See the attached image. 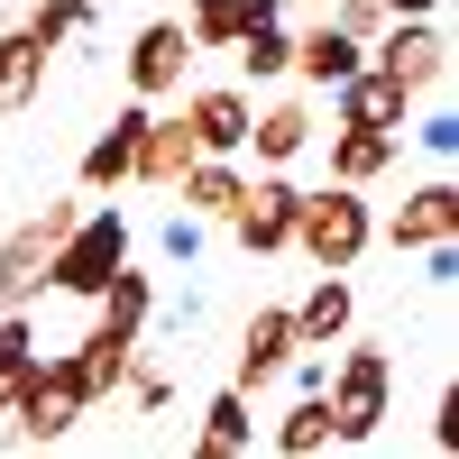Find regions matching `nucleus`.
I'll return each instance as SVG.
<instances>
[{
	"label": "nucleus",
	"instance_id": "4468645a",
	"mask_svg": "<svg viewBox=\"0 0 459 459\" xmlns=\"http://www.w3.org/2000/svg\"><path fill=\"white\" fill-rule=\"evenodd\" d=\"M47 230H37V221H19L10 230V239H0V313H28V303H37V285H47Z\"/></svg>",
	"mask_w": 459,
	"mask_h": 459
},
{
	"label": "nucleus",
	"instance_id": "a878e982",
	"mask_svg": "<svg viewBox=\"0 0 459 459\" xmlns=\"http://www.w3.org/2000/svg\"><path fill=\"white\" fill-rule=\"evenodd\" d=\"M28 359H37V331H28V313H0V413H10V395H19Z\"/></svg>",
	"mask_w": 459,
	"mask_h": 459
},
{
	"label": "nucleus",
	"instance_id": "cd10ccee",
	"mask_svg": "<svg viewBox=\"0 0 459 459\" xmlns=\"http://www.w3.org/2000/svg\"><path fill=\"white\" fill-rule=\"evenodd\" d=\"M413 147H423L432 166H450V157H459V120H450V110H432V120L413 129Z\"/></svg>",
	"mask_w": 459,
	"mask_h": 459
},
{
	"label": "nucleus",
	"instance_id": "20e7f679",
	"mask_svg": "<svg viewBox=\"0 0 459 459\" xmlns=\"http://www.w3.org/2000/svg\"><path fill=\"white\" fill-rule=\"evenodd\" d=\"M92 413V386H83V368L74 359H28V377H19V395H10V423L28 432V441H65L74 423Z\"/></svg>",
	"mask_w": 459,
	"mask_h": 459
},
{
	"label": "nucleus",
	"instance_id": "39448f33",
	"mask_svg": "<svg viewBox=\"0 0 459 459\" xmlns=\"http://www.w3.org/2000/svg\"><path fill=\"white\" fill-rule=\"evenodd\" d=\"M368 65L404 92H441L450 83V37H441V19H386L368 37Z\"/></svg>",
	"mask_w": 459,
	"mask_h": 459
},
{
	"label": "nucleus",
	"instance_id": "2f4dec72",
	"mask_svg": "<svg viewBox=\"0 0 459 459\" xmlns=\"http://www.w3.org/2000/svg\"><path fill=\"white\" fill-rule=\"evenodd\" d=\"M294 368V395H322V377H331V359H285Z\"/></svg>",
	"mask_w": 459,
	"mask_h": 459
},
{
	"label": "nucleus",
	"instance_id": "f03ea898",
	"mask_svg": "<svg viewBox=\"0 0 459 459\" xmlns=\"http://www.w3.org/2000/svg\"><path fill=\"white\" fill-rule=\"evenodd\" d=\"M386 395H395V359L359 340V350H340V368L322 377V404H331V441H368L386 423Z\"/></svg>",
	"mask_w": 459,
	"mask_h": 459
},
{
	"label": "nucleus",
	"instance_id": "2eb2a0df",
	"mask_svg": "<svg viewBox=\"0 0 459 459\" xmlns=\"http://www.w3.org/2000/svg\"><path fill=\"white\" fill-rule=\"evenodd\" d=\"M350 276H313V294L294 303V350H340L350 340Z\"/></svg>",
	"mask_w": 459,
	"mask_h": 459
},
{
	"label": "nucleus",
	"instance_id": "aec40b11",
	"mask_svg": "<svg viewBox=\"0 0 459 459\" xmlns=\"http://www.w3.org/2000/svg\"><path fill=\"white\" fill-rule=\"evenodd\" d=\"M37 83H47V47H37L28 28H0V120H10V110H28Z\"/></svg>",
	"mask_w": 459,
	"mask_h": 459
},
{
	"label": "nucleus",
	"instance_id": "9d476101",
	"mask_svg": "<svg viewBox=\"0 0 459 459\" xmlns=\"http://www.w3.org/2000/svg\"><path fill=\"white\" fill-rule=\"evenodd\" d=\"M450 230H459V184L432 175V184H413V194L395 203L386 239H395V248H432V239H450Z\"/></svg>",
	"mask_w": 459,
	"mask_h": 459
},
{
	"label": "nucleus",
	"instance_id": "dca6fc26",
	"mask_svg": "<svg viewBox=\"0 0 459 459\" xmlns=\"http://www.w3.org/2000/svg\"><path fill=\"white\" fill-rule=\"evenodd\" d=\"M138 129H147V101H129L92 147H83V194H120L129 184V157H138Z\"/></svg>",
	"mask_w": 459,
	"mask_h": 459
},
{
	"label": "nucleus",
	"instance_id": "473e14b6",
	"mask_svg": "<svg viewBox=\"0 0 459 459\" xmlns=\"http://www.w3.org/2000/svg\"><path fill=\"white\" fill-rule=\"evenodd\" d=\"M386 19H441V0H386Z\"/></svg>",
	"mask_w": 459,
	"mask_h": 459
},
{
	"label": "nucleus",
	"instance_id": "bb28decb",
	"mask_svg": "<svg viewBox=\"0 0 459 459\" xmlns=\"http://www.w3.org/2000/svg\"><path fill=\"white\" fill-rule=\"evenodd\" d=\"M120 386H129V404H138V413H157V404L175 395V377H166V359H129Z\"/></svg>",
	"mask_w": 459,
	"mask_h": 459
},
{
	"label": "nucleus",
	"instance_id": "ddd939ff",
	"mask_svg": "<svg viewBox=\"0 0 459 459\" xmlns=\"http://www.w3.org/2000/svg\"><path fill=\"white\" fill-rule=\"evenodd\" d=\"M285 359H294V313H257V322L239 331V368H230V386L257 395L266 377H285Z\"/></svg>",
	"mask_w": 459,
	"mask_h": 459
},
{
	"label": "nucleus",
	"instance_id": "f8f14e48",
	"mask_svg": "<svg viewBox=\"0 0 459 459\" xmlns=\"http://www.w3.org/2000/svg\"><path fill=\"white\" fill-rule=\"evenodd\" d=\"M359 65H368V47H359V37H340L331 19H313V28L294 37V65H285V74H303L313 92H331V83H350Z\"/></svg>",
	"mask_w": 459,
	"mask_h": 459
},
{
	"label": "nucleus",
	"instance_id": "a211bd4d",
	"mask_svg": "<svg viewBox=\"0 0 459 459\" xmlns=\"http://www.w3.org/2000/svg\"><path fill=\"white\" fill-rule=\"evenodd\" d=\"M386 166H395V129H331V184L368 194Z\"/></svg>",
	"mask_w": 459,
	"mask_h": 459
},
{
	"label": "nucleus",
	"instance_id": "4be33fe9",
	"mask_svg": "<svg viewBox=\"0 0 459 459\" xmlns=\"http://www.w3.org/2000/svg\"><path fill=\"white\" fill-rule=\"evenodd\" d=\"M230 56H239L257 83H276V74L294 65V28H285V19H248L239 37H230Z\"/></svg>",
	"mask_w": 459,
	"mask_h": 459
},
{
	"label": "nucleus",
	"instance_id": "412c9836",
	"mask_svg": "<svg viewBox=\"0 0 459 459\" xmlns=\"http://www.w3.org/2000/svg\"><path fill=\"white\" fill-rule=\"evenodd\" d=\"M248 450V395L239 386H221L203 404V432H194V459H239Z\"/></svg>",
	"mask_w": 459,
	"mask_h": 459
},
{
	"label": "nucleus",
	"instance_id": "6e6552de",
	"mask_svg": "<svg viewBox=\"0 0 459 459\" xmlns=\"http://www.w3.org/2000/svg\"><path fill=\"white\" fill-rule=\"evenodd\" d=\"M404 110H413V92L386 83L377 65H359L350 83H331V120L340 129H404Z\"/></svg>",
	"mask_w": 459,
	"mask_h": 459
},
{
	"label": "nucleus",
	"instance_id": "9b49d317",
	"mask_svg": "<svg viewBox=\"0 0 459 459\" xmlns=\"http://www.w3.org/2000/svg\"><path fill=\"white\" fill-rule=\"evenodd\" d=\"M203 147H194V129H184V110L175 120H157L147 110V129H138V157H129V184H157V194H175V175L194 166Z\"/></svg>",
	"mask_w": 459,
	"mask_h": 459
},
{
	"label": "nucleus",
	"instance_id": "5701e85b",
	"mask_svg": "<svg viewBox=\"0 0 459 459\" xmlns=\"http://www.w3.org/2000/svg\"><path fill=\"white\" fill-rule=\"evenodd\" d=\"M28 37H37V47H83V37H92V0H37V10H28Z\"/></svg>",
	"mask_w": 459,
	"mask_h": 459
},
{
	"label": "nucleus",
	"instance_id": "f3484780",
	"mask_svg": "<svg viewBox=\"0 0 459 459\" xmlns=\"http://www.w3.org/2000/svg\"><path fill=\"white\" fill-rule=\"evenodd\" d=\"M175 194H184L194 221H230V203L248 194V175H239V157H194V166L175 175Z\"/></svg>",
	"mask_w": 459,
	"mask_h": 459
},
{
	"label": "nucleus",
	"instance_id": "b1692460",
	"mask_svg": "<svg viewBox=\"0 0 459 459\" xmlns=\"http://www.w3.org/2000/svg\"><path fill=\"white\" fill-rule=\"evenodd\" d=\"M239 28H248V0H194V10H184V37H194V56H221Z\"/></svg>",
	"mask_w": 459,
	"mask_h": 459
},
{
	"label": "nucleus",
	"instance_id": "6ab92c4d",
	"mask_svg": "<svg viewBox=\"0 0 459 459\" xmlns=\"http://www.w3.org/2000/svg\"><path fill=\"white\" fill-rule=\"evenodd\" d=\"M248 147H257V166L303 157V147H313V110H303V101H266V110H248Z\"/></svg>",
	"mask_w": 459,
	"mask_h": 459
},
{
	"label": "nucleus",
	"instance_id": "7c9ffc66",
	"mask_svg": "<svg viewBox=\"0 0 459 459\" xmlns=\"http://www.w3.org/2000/svg\"><path fill=\"white\" fill-rule=\"evenodd\" d=\"M28 221H37V230H47V239H65V230H74V221H83V203H37Z\"/></svg>",
	"mask_w": 459,
	"mask_h": 459
},
{
	"label": "nucleus",
	"instance_id": "7ed1b4c3",
	"mask_svg": "<svg viewBox=\"0 0 459 459\" xmlns=\"http://www.w3.org/2000/svg\"><path fill=\"white\" fill-rule=\"evenodd\" d=\"M120 266H129V221H120V212H83V221H74L65 239L47 248V285L92 303L110 276H120Z\"/></svg>",
	"mask_w": 459,
	"mask_h": 459
},
{
	"label": "nucleus",
	"instance_id": "423d86ee",
	"mask_svg": "<svg viewBox=\"0 0 459 459\" xmlns=\"http://www.w3.org/2000/svg\"><path fill=\"white\" fill-rule=\"evenodd\" d=\"M294 212H303V184H285L276 166H257L248 194L230 203V239L248 257H276V248H294Z\"/></svg>",
	"mask_w": 459,
	"mask_h": 459
},
{
	"label": "nucleus",
	"instance_id": "393cba45",
	"mask_svg": "<svg viewBox=\"0 0 459 459\" xmlns=\"http://www.w3.org/2000/svg\"><path fill=\"white\" fill-rule=\"evenodd\" d=\"M276 450H285V459H313V450H331V404H322V395H294V413L276 423Z\"/></svg>",
	"mask_w": 459,
	"mask_h": 459
},
{
	"label": "nucleus",
	"instance_id": "c756f323",
	"mask_svg": "<svg viewBox=\"0 0 459 459\" xmlns=\"http://www.w3.org/2000/svg\"><path fill=\"white\" fill-rule=\"evenodd\" d=\"M450 276H459V248H450V239H432V248H423V285H432V294H450Z\"/></svg>",
	"mask_w": 459,
	"mask_h": 459
},
{
	"label": "nucleus",
	"instance_id": "72a5a7b5",
	"mask_svg": "<svg viewBox=\"0 0 459 459\" xmlns=\"http://www.w3.org/2000/svg\"><path fill=\"white\" fill-rule=\"evenodd\" d=\"M303 10H331V0H303Z\"/></svg>",
	"mask_w": 459,
	"mask_h": 459
},
{
	"label": "nucleus",
	"instance_id": "c85d7f7f",
	"mask_svg": "<svg viewBox=\"0 0 459 459\" xmlns=\"http://www.w3.org/2000/svg\"><path fill=\"white\" fill-rule=\"evenodd\" d=\"M157 248H166L175 266H194V257H203V221H194V212H175V221H166V239H157Z\"/></svg>",
	"mask_w": 459,
	"mask_h": 459
},
{
	"label": "nucleus",
	"instance_id": "f257e3e1",
	"mask_svg": "<svg viewBox=\"0 0 459 459\" xmlns=\"http://www.w3.org/2000/svg\"><path fill=\"white\" fill-rule=\"evenodd\" d=\"M368 239H377V221H368V203L350 194V184H322V194H303V212H294V248L322 266V276H350V266L368 257Z\"/></svg>",
	"mask_w": 459,
	"mask_h": 459
},
{
	"label": "nucleus",
	"instance_id": "1a4fd4ad",
	"mask_svg": "<svg viewBox=\"0 0 459 459\" xmlns=\"http://www.w3.org/2000/svg\"><path fill=\"white\" fill-rule=\"evenodd\" d=\"M248 92L239 83H212V92H194V101H184V129H194V147H203V157H239V147H248Z\"/></svg>",
	"mask_w": 459,
	"mask_h": 459
},
{
	"label": "nucleus",
	"instance_id": "0eeeda50",
	"mask_svg": "<svg viewBox=\"0 0 459 459\" xmlns=\"http://www.w3.org/2000/svg\"><path fill=\"white\" fill-rule=\"evenodd\" d=\"M184 74H194V37H184V19H147L129 37V92L138 101H166V92H184Z\"/></svg>",
	"mask_w": 459,
	"mask_h": 459
}]
</instances>
